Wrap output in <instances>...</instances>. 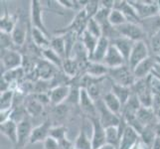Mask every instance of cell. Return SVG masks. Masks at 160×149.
<instances>
[{
    "label": "cell",
    "instance_id": "cell-1",
    "mask_svg": "<svg viewBox=\"0 0 160 149\" xmlns=\"http://www.w3.org/2000/svg\"><path fill=\"white\" fill-rule=\"evenodd\" d=\"M108 77L110 81L115 82V84L128 87H131L136 82L133 71L130 69L128 64L118 68L109 69Z\"/></svg>",
    "mask_w": 160,
    "mask_h": 149
},
{
    "label": "cell",
    "instance_id": "cell-2",
    "mask_svg": "<svg viewBox=\"0 0 160 149\" xmlns=\"http://www.w3.org/2000/svg\"><path fill=\"white\" fill-rule=\"evenodd\" d=\"M30 20H27L23 14H19L17 24H16L13 32L11 33L13 42L16 45V47L19 49H22L25 45L27 41V37H28L30 33Z\"/></svg>",
    "mask_w": 160,
    "mask_h": 149
},
{
    "label": "cell",
    "instance_id": "cell-3",
    "mask_svg": "<svg viewBox=\"0 0 160 149\" xmlns=\"http://www.w3.org/2000/svg\"><path fill=\"white\" fill-rule=\"evenodd\" d=\"M151 55L152 54H150L149 46H148V43L146 41L135 42L133 48H132V51L130 53L128 65L133 71L137 67V65H139L142 61L149 58Z\"/></svg>",
    "mask_w": 160,
    "mask_h": 149
},
{
    "label": "cell",
    "instance_id": "cell-4",
    "mask_svg": "<svg viewBox=\"0 0 160 149\" xmlns=\"http://www.w3.org/2000/svg\"><path fill=\"white\" fill-rule=\"evenodd\" d=\"M88 21H89V18H88L87 13L85 9H82L80 11H78V13L75 16V18L72 20L71 23L65 27V28H62L60 30H57L55 32L56 35H63L66 34V33H69V32H74L77 33L79 35V37H81L82 35L87 29V24H88Z\"/></svg>",
    "mask_w": 160,
    "mask_h": 149
},
{
    "label": "cell",
    "instance_id": "cell-5",
    "mask_svg": "<svg viewBox=\"0 0 160 149\" xmlns=\"http://www.w3.org/2000/svg\"><path fill=\"white\" fill-rule=\"evenodd\" d=\"M119 33L120 36L133 41V42H138V41H146L147 38L144 30H143L142 26L140 24H134L130 23V22H126V23L120 25L118 27H115Z\"/></svg>",
    "mask_w": 160,
    "mask_h": 149
},
{
    "label": "cell",
    "instance_id": "cell-6",
    "mask_svg": "<svg viewBox=\"0 0 160 149\" xmlns=\"http://www.w3.org/2000/svg\"><path fill=\"white\" fill-rule=\"evenodd\" d=\"M129 3L133 6L136 13L141 20L159 15L160 1H139V0H130Z\"/></svg>",
    "mask_w": 160,
    "mask_h": 149
},
{
    "label": "cell",
    "instance_id": "cell-7",
    "mask_svg": "<svg viewBox=\"0 0 160 149\" xmlns=\"http://www.w3.org/2000/svg\"><path fill=\"white\" fill-rule=\"evenodd\" d=\"M23 54L18 50H1V66L3 72L22 67Z\"/></svg>",
    "mask_w": 160,
    "mask_h": 149
},
{
    "label": "cell",
    "instance_id": "cell-8",
    "mask_svg": "<svg viewBox=\"0 0 160 149\" xmlns=\"http://www.w3.org/2000/svg\"><path fill=\"white\" fill-rule=\"evenodd\" d=\"M30 25L32 28H36L38 30H40L42 32H44L45 34L50 36L49 32L46 28L45 24H44L43 21V4L42 1H39V0H32L30 2Z\"/></svg>",
    "mask_w": 160,
    "mask_h": 149
},
{
    "label": "cell",
    "instance_id": "cell-9",
    "mask_svg": "<svg viewBox=\"0 0 160 149\" xmlns=\"http://www.w3.org/2000/svg\"><path fill=\"white\" fill-rule=\"evenodd\" d=\"M89 121L92 124V149H98L102 146L107 144V135H106V127L102 124L98 117L89 118Z\"/></svg>",
    "mask_w": 160,
    "mask_h": 149
},
{
    "label": "cell",
    "instance_id": "cell-10",
    "mask_svg": "<svg viewBox=\"0 0 160 149\" xmlns=\"http://www.w3.org/2000/svg\"><path fill=\"white\" fill-rule=\"evenodd\" d=\"M97 109H98V117L101 120L102 124L104 127H109V126H118L120 122V117L114 114L106 107L102 99L96 102Z\"/></svg>",
    "mask_w": 160,
    "mask_h": 149
},
{
    "label": "cell",
    "instance_id": "cell-11",
    "mask_svg": "<svg viewBox=\"0 0 160 149\" xmlns=\"http://www.w3.org/2000/svg\"><path fill=\"white\" fill-rule=\"evenodd\" d=\"M32 123L30 117H25L18 122V141L14 149H23L25 145L29 142L31 132H32Z\"/></svg>",
    "mask_w": 160,
    "mask_h": 149
},
{
    "label": "cell",
    "instance_id": "cell-12",
    "mask_svg": "<svg viewBox=\"0 0 160 149\" xmlns=\"http://www.w3.org/2000/svg\"><path fill=\"white\" fill-rule=\"evenodd\" d=\"M59 71L60 69H58L56 66L52 65L46 60L40 59L34 72H35L37 80L51 81L54 78V76L56 75Z\"/></svg>",
    "mask_w": 160,
    "mask_h": 149
},
{
    "label": "cell",
    "instance_id": "cell-13",
    "mask_svg": "<svg viewBox=\"0 0 160 149\" xmlns=\"http://www.w3.org/2000/svg\"><path fill=\"white\" fill-rule=\"evenodd\" d=\"M79 107L81 108L82 112L86 114L89 118L98 117V109L96 102L89 96V93L85 89H81Z\"/></svg>",
    "mask_w": 160,
    "mask_h": 149
},
{
    "label": "cell",
    "instance_id": "cell-14",
    "mask_svg": "<svg viewBox=\"0 0 160 149\" xmlns=\"http://www.w3.org/2000/svg\"><path fill=\"white\" fill-rule=\"evenodd\" d=\"M52 127L53 124L50 119L45 120L41 124L36 126V127H33L29 143L30 144H35V143L38 142H44L50 136V131Z\"/></svg>",
    "mask_w": 160,
    "mask_h": 149
},
{
    "label": "cell",
    "instance_id": "cell-15",
    "mask_svg": "<svg viewBox=\"0 0 160 149\" xmlns=\"http://www.w3.org/2000/svg\"><path fill=\"white\" fill-rule=\"evenodd\" d=\"M113 9L121 11L124 14L128 22L134 24H141V19L139 18L138 14L136 13L135 9L129 3V1H125V0H122V1L121 0H114Z\"/></svg>",
    "mask_w": 160,
    "mask_h": 149
},
{
    "label": "cell",
    "instance_id": "cell-16",
    "mask_svg": "<svg viewBox=\"0 0 160 149\" xmlns=\"http://www.w3.org/2000/svg\"><path fill=\"white\" fill-rule=\"evenodd\" d=\"M71 91V86L66 85V86H58L55 87L53 89L49 91L48 95L50 97V102L53 107H58L66 102L68 99V97L70 95Z\"/></svg>",
    "mask_w": 160,
    "mask_h": 149
},
{
    "label": "cell",
    "instance_id": "cell-17",
    "mask_svg": "<svg viewBox=\"0 0 160 149\" xmlns=\"http://www.w3.org/2000/svg\"><path fill=\"white\" fill-rule=\"evenodd\" d=\"M102 64L106 65L108 69H114V68L121 67V66H123L128 63H126L125 59L123 58L122 55L120 54L118 50L110 44V47L106 55V57H104Z\"/></svg>",
    "mask_w": 160,
    "mask_h": 149
},
{
    "label": "cell",
    "instance_id": "cell-18",
    "mask_svg": "<svg viewBox=\"0 0 160 149\" xmlns=\"http://www.w3.org/2000/svg\"><path fill=\"white\" fill-rule=\"evenodd\" d=\"M154 66H155V59H154L153 55H151L149 58L142 61L139 65H137V67L133 70L135 79L136 80L146 79L147 77H149L152 74Z\"/></svg>",
    "mask_w": 160,
    "mask_h": 149
},
{
    "label": "cell",
    "instance_id": "cell-19",
    "mask_svg": "<svg viewBox=\"0 0 160 149\" xmlns=\"http://www.w3.org/2000/svg\"><path fill=\"white\" fill-rule=\"evenodd\" d=\"M0 132L1 134L6 136L7 138L13 143L14 146L18 141V122L16 120L10 118L5 122L0 124Z\"/></svg>",
    "mask_w": 160,
    "mask_h": 149
},
{
    "label": "cell",
    "instance_id": "cell-20",
    "mask_svg": "<svg viewBox=\"0 0 160 149\" xmlns=\"http://www.w3.org/2000/svg\"><path fill=\"white\" fill-rule=\"evenodd\" d=\"M143 30H144L147 42L149 41L153 36L160 32V16H153V17L141 20V24Z\"/></svg>",
    "mask_w": 160,
    "mask_h": 149
},
{
    "label": "cell",
    "instance_id": "cell-21",
    "mask_svg": "<svg viewBox=\"0 0 160 149\" xmlns=\"http://www.w3.org/2000/svg\"><path fill=\"white\" fill-rule=\"evenodd\" d=\"M18 14H12L5 8L4 13L0 18V32L11 34L18 21Z\"/></svg>",
    "mask_w": 160,
    "mask_h": 149
},
{
    "label": "cell",
    "instance_id": "cell-22",
    "mask_svg": "<svg viewBox=\"0 0 160 149\" xmlns=\"http://www.w3.org/2000/svg\"><path fill=\"white\" fill-rule=\"evenodd\" d=\"M109 47H110V40H108L106 37L100 38L98 42V45L95 49V51H93V54L92 55L90 61L95 63H102Z\"/></svg>",
    "mask_w": 160,
    "mask_h": 149
},
{
    "label": "cell",
    "instance_id": "cell-23",
    "mask_svg": "<svg viewBox=\"0 0 160 149\" xmlns=\"http://www.w3.org/2000/svg\"><path fill=\"white\" fill-rule=\"evenodd\" d=\"M134 43L135 42L128 39V38H124L122 36H120V37L117 38V39L110 41V44L117 48L120 52V54L123 56V58L126 61V63L128 62V59H129L130 53L132 51V48H133Z\"/></svg>",
    "mask_w": 160,
    "mask_h": 149
},
{
    "label": "cell",
    "instance_id": "cell-24",
    "mask_svg": "<svg viewBox=\"0 0 160 149\" xmlns=\"http://www.w3.org/2000/svg\"><path fill=\"white\" fill-rule=\"evenodd\" d=\"M109 69L106 65L102 63H95V62H89L85 69V74L91 76L92 78L95 79H102L107 78L108 76Z\"/></svg>",
    "mask_w": 160,
    "mask_h": 149
},
{
    "label": "cell",
    "instance_id": "cell-25",
    "mask_svg": "<svg viewBox=\"0 0 160 149\" xmlns=\"http://www.w3.org/2000/svg\"><path fill=\"white\" fill-rule=\"evenodd\" d=\"M136 117L140 121V123L143 126H147V125H152L158 122V118L155 110L152 107H141L139 110L136 113Z\"/></svg>",
    "mask_w": 160,
    "mask_h": 149
},
{
    "label": "cell",
    "instance_id": "cell-26",
    "mask_svg": "<svg viewBox=\"0 0 160 149\" xmlns=\"http://www.w3.org/2000/svg\"><path fill=\"white\" fill-rule=\"evenodd\" d=\"M102 102L106 104V107L110 110L112 112H113L114 114L118 115V117H121V113H122V108L123 106L122 103L120 102L119 99L115 97L112 92H108L106 95L102 97Z\"/></svg>",
    "mask_w": 160,
    "mask_h": 149
},
{
    "label": "cell",
    "instance_id": "cell-27",
    "mask_svg": "<svg viewBox=\"0 0 160 149\" xmlns=\"http://www.w3.org/2000/svg\"><path fill=\"white\" fill-rule=\"evenodd\" d=\"M61 71L72 80L82 74L80 64L73 58H66L64 60Z\"/></svg>",
    "mask_w": 160,
    "mask_h": 149
},
{
    "label": "cell",
    "instance_id": "cell-28",
    "mask_svg": "<svg viewBox=\"0 0 160 149\" xmlns=\"http://www.w3.org/2000/svg\"><path fill=\"white\" fill-rule=\"evenodd\" d=\"M30 36L32 38L33 42H34V44L39 49L44 50V49L50 48V42H51L50 36L45 34L44 32L31 27Z\"/></svg>",
    "mask_w": 160,
    "mask_h": 149
},
{
    "label": "cell",
    "instance_id": "cell-29",
    "mask_svg": "<svg viewBox=\"0 0 160 149\" xmlns=\"http://www.w3.org/2000/svg\"><path fill=\"white\" fill-rule=\"evenodd\" d=\"M110 92H112L113 95L119 99L120 102L122 103V106H124V104L128 102V101L132 95L131 87L119 86V85L115 84V82H113L112 81H110Z\"/></svg>",
    "mask_w": 160,
    "mask_h": 149
},
{
    "label": "cell",
    "instance_id": "cell-30",
    "mask_svg": "<svg viewBox=\"0 0 160 149\" xmlns=\"http://www.w3.org/2000/svg\"><path fill=\"white\" fill-rule=\"evenodd\" d=\"M138 139L139 134L133 128H131L130 126H126L122 137H121L119 149H130L131 146Z\"/></svg>",
    "mask_w": 160,
    "mask_h": 149
},
{
    "label": "cell",
    "instance_id": "cell-31",
    "mask_svg": "<svg viewBox=\"0 0 160 149\" xmlns=\"http://www.w3.org/2000/svg\"><path fill=\"white\" fill-rule=\"evenodd\" d=\"M31 98L25 102V112L28 114L30 117H40L44 112V107L42 103L33 97L32 95L29 96Z\"/></svg>",
    "mask_w": 160,
    "mask_h": 149
},
{
    "label": "cell",
    "instance_id": "cell-32",
    "mask_svg": "<svg viewBox=\"0 0 160 149\" xmlns=\"http://www.w3.org/2000/svg\"><path fill=\"white\" fill-rule=\"evenodd\" d=\"M106 135H107V144H109L117 149H119L121 134L119 132L118 126H109V127H107Z\"/></svg>",
    "mask_w": 160,
    "mask_h": 149
},
{
    "label": "cell",
    "instance_id": "cell-33",
    "mask_svg": "<svg viewBox=\"0 0 160 149\" xmlns=\"http://www.w3.org/2000/svg\"><path fill=\"white\" fill-rule=\"evenodd\" d=\"M75 149H92V138L87 133L85 125L82 126L78 136L75 140Z\"/></svg>",
    "mask_w": 160,
    "mask_h": 149
},
{
    "label": "cell",
    "instance_id": "cell-34",
    "mask_svg": "<svg viewBox=\"0 0 160 149\" xmlns=\"http://www.w3.org/2000/svg\"><path fill=\"white\" fill-rule=\"evenodd\" d=\"M15 91L9 90L7 92H1L0 96V112H7L14 108V102H15Z\"/></svg>",
    "mask_w": 160,
    "mask_h": 149
},
{
    "label": "cell",
    "instance_id": "cell-35",
    "mask_svg": "<svg viewBox=\"0 0 160 149\" xmlns=\"http://www.w3.org/2000/svg\"><path fill=\"white\" fill-rule=\"evenodd\" d=\"M139 137L145 146L152 147L154 142H155V140L157 139L156 134H155V130H154V124L144 126V128L142 129L141 133L139 134Z\"/></svg>",
    "mask_w": 160,
    "mask_h": 149
},
{
    "label": "cell",
    "instance_id": "cell-36",
    "mask_svg": "<svg viewBox=\"0 0 160 149\" xmlns=\"http://www.w3.org/2000/svg\"><path fill=\"white\" fill-rule=\"evenodd\" d=\"M42 59L48 61L49 63H51L54 66H56L58 69H60V70L62 69L64 59L51 48H47V49L42 50Z\"/></svg>",
    "mask_w": 160,
    "mask_h": 149
},
{
    "label": "cell",
    "instance_id": "cell-37",
    "mask_svg": "<svg viewBox=\"0 0 160 149\" xmlns=\"http://www.w3.org/2000/svg\"><path fill=\"white\" fill-rule=\"evenodd\" d=\"M50 48L59 54L64 60L66 59V43L64 35H55V37L51 38Z\"/></svg>",
    "mask_w": 160,
    "mask_h": 149
},
{
    "label": "cell",
    "instance_id": "cell-38",
    "mask_svg": "<svg viewBox=\"0 0 160 149\" xmlns=\"http://www.w3.org/2000/svg\"><path fill=\"white\" fill-rule=\"evenodd\" d=\"M80 40L82 42L84 46L86 47L88 53H89V57L91 59L92 55L93 54V51H95V49L98 45V39L96 37H93L92 35H91L89 32L85 31L82 33V35L80 37Z\"/></svg>",
    "mask_w": 160,
    "mask_h": 149
},
{
    "label": "cell",
    "instance_id": "cell-39",
    "mask_svg": "<svg viewBox=\"0 0 160 149\" xmlns=\"http://www.w3.org/2000/svg\"><path fill=\"white\" fill-rule=\"evenodd\" d=\"M108 22L110 25H112L113 27H118L120 25H122L128 22L126 20L124 14L119 10L117 9H112L110 11L109 16H108Z\"/></svg>",
    "mask_w": 160,
    "mask_h": 149
},
{
    "label": "cell",
    "instance_id": "cell-40",
    "mask_svg": "<svg viewBox=\"0 0 160 149\" xmlns=\"http://www.w3.org/2000/svg\"><path fill=\"white\" fill-rule=\"evenodd\" d=\"M87 32H89L91 35H92L93 37L100 38L102 37V26L95 19V18H91L88 21V24H87Z\"/></svg>",
    "mask_w": 160,
    "mask_h": 149
},
{
    "label": "cell",
    "instance_id": "cell-41",
    "mask_svg": "<svg viewBox=\"0 0 160 149\" xmlns=\"http://www.w3.org/2000/svg\"><path fill=\"white\" fill-rule=\"evenodd\" d=\"M67 132H68V128L63 124L58 126H53L50 131V136L60 142L64 140L65 138H67Z\"/></svg>",
    "mask_w": 160,
    "mask_h": 149
},
{
    "label": "cell",
    "instance_id": "cell-42",
    "mask_svg": "<svg viewBox=\"0 0 160 149\" xmlns=\"http://www.w3.org/2000/svg\"><path fill=\"white\" fill-rule=\"evenodd\" d=\"M43 8L46 11H50L58 15H64V8L61 6L59 1H42Z\"/></svg>",
    "mask_w": 160,
    "mask_h": 149
},
{
    "label": "cell",
    "instance_id": "cell-43",
    "mask_svg": "<svg viewBox=\"0 0 160 149\" xmlns=\"http://www.w3.org/2000/svg\"><path fill=\"white\" fill-rule=\"evenodd\" d=\"M0 35H1V50H18L13 42L11 34L0 32Z\"/></svg>",
    "mask_w": 160,
    "mask_h": 149
},
{
    "label": "cell",
    "instance_id": "cell-44",
    "mask_svg": "<svg viewBox=\"0 0 160 149\" xmlns=\"http://www.w3.org/2000/svg\"><path fill=\"white\" fill-rule=\"evenodd\" d=\"M101 8V1H88L86 6L84 7L88 18H93Z\"/></svg>",
    "mask_w": 160,
    "mask_h": 149
},
{
    "label": "cell",
    "instance_id": "cell-45",
    "mask_svg": "<svg viewBox=\"0 0 160 149\" xmlns=\"http://www.w3.org/2000/svg\"><path fill=\"white\" fill-rule=\"evenodd\" d=\"M147 43L151 51H153L152 55H157L160 52V32L155 36H153Z\"/></svg>",
    "mask_w": 160,
    "mask_h": 149
},
{
    "label": "cell",
    "instance_id": "cell-46",
    "mask_svg": "<svg viewBox=\"0 0 160 149\" xmlns=\"http://www.w3.org/2000/svg\"><path fill=\"white\" fill-rule=\"evenodd\" d=\"M43 146H44V149H61L59 141L51 136H49L48 138L43 142Z\"/></svg>",
    "mask_w": 160,
    "mask_h": 149
},
{
    "label": "cell",
    "instance_id": "cell-47",
    "mask_svg": "<svg viewBox=\"0 0 160 149\" xmlns=\"http://www.w3.org/2000/svg\"><path fill=\"white\" fill-rule=\"evenodd\" d=\"M150 87L153 92V95L160 93V80L157 79L153 75L150 76Z\"/></svg>",
    "mask_w": 160,
    "mask_h": 149
},
{
    "label": "cell",
    "instance_id": "cell-48",
    "mask_svg": "<svg viewBox=\"0 0 160 149\" xmlns=\"http://www.w3.org/2000/svg\"><path fill=\"white\" fill-rule=\"evenodd\" d=\"M155 112H158L160 109V93H156V95H153V99H152V107H151Z\"/></svg>",
    "mask_w": 160,
    "mask_h": 149
},
{
    "label": "cell",
    "instance_id": "cell-49",
    "mask_svg": "<svg viewBox=\"0 0 160 149\" xmlns=\"http://www.w3.org/2000/svg\"><path fill=\"white\" fill-rule=\"evenodd\" d=\"M113 5H114V0H102V1H101V7L102 8L112 10Z\"/></svg>",
    "mask_w": 160,
    "mask_h": 149
},
{
    "label": "cell",
    "instance_id": "cell-50",
    "mask_svg": "<svg viewBox=\"0 0 160 149\" xmlns=\"http://www.w3.org/2000/svg\"><path fill=\"white\" fill-rule=\"evenodd\" d=\"M145 145L143 144V142L141 141V139H140V137H139V139L137 140L133 145L131 146V148L130 149H145Z\"/></svg>",
    "mask_w": 160,
    "mask_h": 149
},
{
    "label": "cell",
    "instance_id": "cell-51",
    "mask_svg": "<svg viewBox=\"0 0 160 149\" xmlns=\"http://www.w3.org/2000/svg\"><path fill=\"white\" fill-rule=\"evenodd\" d=\"M154 130H155V134L157 138H160V121L154 124Z\"/></svg>",
    "mask_w": 160,
    "mask_h": 149
},
{
    "label": "cell",
    "instance_id": "cell-52",
    "mask_svg": "<svg viewBox=\"0 0 160 149\" xmlns=\"http://www.w3.org/2000/svg\"><path fill=\"white\" fill-rule=\"evenodd\" d=\"M98 149H117V148L112 146V145H109V144H106V145L102 146L101 148H98Z\"/></svg>",
    "mask_w": 160,
    "mask_h": 149
},
{
    "label": "cell",
    "instance_id": "cell-53",
    "mask_svg": "<svg viewBox=\"0 0 160 149\" xmlns=\"http://www.w3.org/2000/svg\"><path fill=\"white\" fill-rule=\"evenodd\" d=\"M153 56H154V59H155L156 64L160 65V56H158V55H153Z\"/></svg>",
    "mask_w": 160,
    "mask_h": 149
},
{
    "label": "cell",
    "instance_id": "cell-54",
    "mask_svg": "<svg viewBox=\"0 0 160 149\" xmlns=\"http://www.w3.org/2000/svg\"><path fill=\"white\" fill-rule=\"evenodd\" d=\"M156 115H157V118H158V120L160 121V109L158 110V112H156Z\"/></svg>",
    "mask_w": 160,
    "mask_h": 149
},
{
    "label": "cell",
    "instance_id": "cell-55",
    "mask_svg": "<svg viewBox=\"0 0 160 149\" xmlns=\"http://www.w3.org/2000/svg\"><path fill=\"white\" fill-rule=\"evenodd\" d=\"M145 149H152V147H147V146H146Z\"/></svg>",
    "mask_w": 160,
    "mask_h": 149
},
{
    "label": "cell",
    "instance_id": "cell-56",
    "mask_svg": "<svg viewBox=\"0 0 160 149\" xmlns=\"http://www.w3.org/2000/svg\"><path fill=\"white\" fill-rule=\"evenodd\" d=\"M159 16H160V3H159Z\"/></svg>",
    "mask_w": 160,
    "mask_h": 149
},
{
    "label": "cell",
    "instance_id": "cell-57",
    "mask_svg": "<svg viewBox=\"0 0 160 149\" xmlns=\"http://www.w3.org/2000/svg\"><path fill=\"white\" fill-rule=\"evenodd\" d=\"M157 55H158V56H160V52H159V53H158Z\"/></svg>",
    "mask_w": 160,
    "mask_h": 149
}]
</instances>
